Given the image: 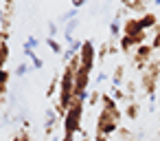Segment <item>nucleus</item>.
Here are the masks:
<instances>
[{
	"label": "nucleus",
	"mask_w": 160,
	"mask_h": 141,
	"mask_svg": "<svg viewBox=\"0 0 160 141\" xmlns=\"http://www.w3.org/2000/svg\"><path fill=\"white\" fill-rule=\"evenodd\" d=\"M88 84H90V71H86L81 64L75 71V97H81L83 93H88Z\"/></svg>",
	"instance_id": "39448f33"
},
{
	"label": "nucleus",
	"mask_w": 160,
	"mask_h": 141,
	"mask_svg": "<svg viewBox=\"0 0 160 141\" xmlns=\"http://www.w3.org/2000/svg\"><path fill=\"white\" fill-rule=\"evenodd\" d=\"M2 95H7V86H5V84H0V97H2Z\"/></svg>",
	"instance_id": "f704fd0d"
},
{
	"label": "nucleus",
	"mask_w": 160,
	"mask_h": 141,
	"mask_svg": "<svg viewBox=\"0 0 160 141\" xmlns=\"http://www.w3.org/2000/svg\"><path fill=\"white\" fill-rule=\"evenodd\" d=\"M151 44H142V46H138L136 49V53H134V57H132V64L138 68V71H142L145 73V68H147V64L151 62Z\"/></svg>",
	"instance_id": "20e7f679"
},
{
	"label": "nucleus",
	"mask_w": 160,
	"mask_h": 141,
	"mask_svg": "<svg viewBox=\"0 0 160 141\" xmlns=\"http://www.w3.org/2000/svg\"><path fill=\"white\" fill-rule=\"evenodd\" d=\"M38 44H40V40H38L35 35H29V38L24 40L22 49H24V51H29V49H31V51H35V46H38Z\"/></svg>",
	"instance_id": "412c9836"
},
{
	"label": "nucleus",
	"mask_w": 160,
	"mask_h": 141,
	"mask_svg": "<svg viewBox=\"0 0 160 141\" xmlns=\"http://www.w3.org/2000/svg\"><path fill=\"white\" fill-rule=\"evenodd\" d=\"M29 71H33V66H31V64H27V62H22V64H18V66H16L13 75H16V77H24Z\"/></svg>",
	"instance_id": "a211bd4d"
},
{
	"label": "nucleus",
	"mask_w": 160,
	"mask_h": 141,
	"mask_svg": "<svg viewBox=\"0 0 160 141\" xmlns=\"http://www.w3.org/2000/svg\"><path fill=\"white\" fill-rule=\"evenodd\" d=\"M75 18H77V9H68L66 14H62V18H59V20H62V24H68V22H70V20H75Z\"/></svg>",
	"instance_id": "5701e85b"
},
{
	"label": "nucleus",
	"mask_w": 160,
	"mask_h": 141,
	"mask_svg": "<svg viewBox=\"0 0 160 141\" xmlns=\"http://www.w3.org/2000/svg\"><path fill=\"white\" fill-rule=\"evenodd\" d=\"M79 60H81V66L92 73L94 62H97V49H94V42L92 40H83V46L79 51Z\"/></svg>",
	"instance_id": "7ed1b4c3"
},
{
	"label": "nucleus",
	"mask_w": 160,
	"mask_h": 141,
	"mask_svg": "<svg viewBox=\"0 0 160 141\" xmlns=\"http://www.w3.org/2000/svg\"><path fill=\"white\" fill-rule=\"evenodd\" d=\"M9 57H11L9 42H0V68H5V64L9 62Z\"/></svg>",
	"instance_id": "9b49d317"
},
{
	"label": "nucleus",
	"mask_w": 160,
	"mask_h": 141,
	"mask_svg": "<svg viewBox=\"0 0 160 141\" xmlns=\"http://www.w3.org/2000/svg\"><path fill=\"white\" fill-rule=\"evenodd\" d=\"M46 46H48L53 53H64V46H62L55 38H46Z\"/></svg>",
	"instance_id": "6ab92c4d"
},
{
	"label": "nucleus",
	"mask_w": 160,
	"mask_h": 141,
	"mask_svg": "<svg viewBox=\"0 0 160 141\" xmlns=\"http://www.w3.org/2000/svg\"><path fill=\"white\" fill-rule=\"evenodd\" d=\"M59 79H62V73H55L51 84H48V88H46V97H53L55 93H59Z\"/></svg>",
	"instance_id": "ddd939ff"
},
{
	"label": "nucleus",
	"mask_w": 160,
	"mask_h": 141,
	"mask_svg": "<svg viewBox=\"0 0 160 141\" xmlns=\"http://www.w3.org/2000/svg\"><path fill=\"white\" fill-rule=\"evenodd\" d=\"M101 95H103V93H101L99 88H94V90L88 95V106H97V104L101 101Z\"/></svg>",
	"instance_id": "4be33fe9"
},
{
	"label": "nucleus",
	"mask_w": 160,
	"mask_h": 141,
	"mask_svg": "<svg viewBox=\"0 0 160 141\" xmlns=\"http://www.w3.org/2000/svg\"><path fill=\"white\" fill-rule=\"evenodd\" d=\"M138 112H140V108H138V104H136V101H132V104H127V106H125V117H127L129 121H134V119L138 117Z\"/></svg>",
	"instance_id": "dca6fc26"
},
{
	"label": "nucleus",
	"mask_w": 160,
	"mask_h": 141,
	"mask_svg": "<svg viewBox=\"0 0 160 141\" xmlns=\"http://www.w3.org/2000/svg\"><path fill=\"white\" fill-rule=\"evenodd\" d=\"M101 104H103V110H110V112H116V110H118V104H116L110 95H105V93L101 95Z\"/></svg>",
	"instance_id": "4468645a"
},
{
	"label": "nucleus",
	"mask_w": 160,
	"mask_h": 141,
	"mask_svg": "<svg viewBox=\"0 0 160 141\" xmlns=\"http://www.w3.org/2000/svg\"><path fill=\"white\" fill-rule=\"evenodd\" d=\"M0 24H2V29H0V31H11V16L7 14V18L0 22Z\"/></svg>",
	"instance_id": "cd10ccee"
},
{
	"label": "nucleus",
	"mask_w": 160,
	"mask_h": 141,
	"mask_svg": "<svg viewBox=\"0 0 160 141\" xmlns=\"http://www.w3.org/2000/svg\"><path fill=\"white\" fill-rule=\"evenodd\" d=\"M11 141H20V134H16V137H13V139H11Z\"/></svg>",
	"instance_id": "e433bc0d"
},
{
	"label": "nucleus",
	"mask_w": 160,
	"mask_h": 141,
	"mask_svg": "<svg viewBox=\"0 0 160 141\" xmlns=\"http://www.w3.org/2000/svg\"><path fill=\"white\" fill-rule=\"evenodd\" d=\"M138 20H140V29H142V31H149V29H156V27H158V16L151 14V11L142 14Z\"/></svg>",
	"instance_id": "6e6552de"
},
{
	"label": "nucleus",
	"mask_w": 160,
	"mask_h": 141,
	"mask_svg": "<svg viewBox=\"0 0 160 141\" xmlns=\"http://www.w3.org/2000/svg\"><path fill=\"white\" fill-rule=\"evenodd\" d=\"M123 82H125V66L118 64V66L114 68V73H112V86H114V88H121Z\"/></svg>",
	"instance_id": "9d476101"
},
{
	"label": "nucleus",
	"mask_w": 160,
	"mask_h": 141,
	"mask_svg": "<svg viewBox=\"0 0 160 141\" xmlns=\"http://www.w3.org/2000/svg\"><path fill=\"white\" fill-rule=\"evenodd\" d=\"M110 35H112V40H118L121 38V24H118V20H112L110 22Z\"/></svg>",
	"instance_id": "aec40b11"
},
{
	"label": "nucleus",
	"mask_w": 160,
	"mask_h": 141,
	"mask_svg": "<svg viewBox=\"0 0 160 141\" xmlns=\"http://www.w3.org/2000/svg\"><path fill=\"white\" fill-rule=\"evenodd\" d=\"M57 31H59V29H57V22H48V38H55Z\"/></svg>",
	"instance_id": "c85d7f7f"
},
{
	"label": "nucleus",
	"mask_w": 160,
	"mask_h": 141,
	"mask_svg": "<svg viewBox=\"0 0 160 141\" xmlns=\"http://www.w3.org/2000/svg\"><path fill=\"white\" fill-rule=\"evenodd\" d=\"M110 97H112L116 104H118V101H127V104H132V101H134V99H129V97L125 95V90H121V88H114V86H112V93H110Z\"/></svg>",
	"instance_id": "2eb2a0df"
},
{
	"label": "nucleus",
	"mask_w": 160,
	"mask_h": 141,
	"mask_svg": "<svg viewBox=\"0 0 160 141\" xmlns=\"http://www.w3.org/2000/svg\"><path fill=\"white\" fill-rule=\"evenodd\" d=\"M57 121H59V115L55 112V108H46V112H44V134L46 137H51L53 134V130H55V126H57Z\"/></svg>",
	"instance_id": "423d86ee"
},
{
	"label": "nucleus",
	"mask_w": 160,
	"mask_h": 141,
	"mask_svg": "<svg viewBox=\"0 0 160 141\" xmlns=\"http://www.w3.org/2000/svg\"><path fill=\"white\" fill-rule=\"evenodd\" d=\"M123 9H129V11H134V14H147V5L145 3H140V0H123Z\"/></svg>",
	"instance_id": "1a4fd4ad"
},
{
	"label": "nucleus",
	"mask_w": 160,
	"mask_h": 141,
	"mask_svg": "<svg viewBox=\"0 0 160 141\" xmlns=\"http://www.w3.org/2000/svg\"><path fill=\"white\" fill-rule=\"evenodd\" d=\"M134 93H136V84H134V82H127V84H125V95L132 99V97H134Z\"/></svg>",
	"instance_id": "bb28decb"
},
{
	"label": "nucleus",
	"mask_w": 160,
	"mask_h": 141,
	"mask_svg": "<svg viewBox=\"0 0 160 141\" xmlns=\"http://www.w3.org/2000/svg\"><path fill=\"white\" fill-rule=\"evenodd\" d=\"M108 79V73H99L97 75V84H101V82H105Z\"/></svg>",
	"instance_id": "473e14b6"
},
{
	"label": "nucleus",
	"mask_w": 160,
	"mask_h": 141,
	"mask_svg": "<svg viewBox=\"0 0 160 141\" xmlns=\"http://www.w3.org/2000/svg\"><path fill=\"white\" fill-rule=\"evenodd\" d=\"M140 31H142V29H140V20H138L136 16H132V18L125 20V24H123V35H127V38H136Z\"/></svg>",
	"instance_id": "0eeeda50"
},
{
	"label": "nucleus",
	"mask_w": 160,
	"mask_h": 141,
	"mask_svg": "<svg viewBox=\"0 0 160 141\" xmlns=\"http://www.w3.org/2000/svg\"><path fill=\"white\" fill-rule=\"evenodd\" d=\"M20 141H33L31 134H29V130H22V132H20Z\"/></svg>",
	"instance_id": "7c9ffc66"
},
{
	"label": "nucleus",
	"mask_w": 160,
	"mask_h": 141,
	"mask_svg": "<svg viewBox=\"0 0 160 141\" xmlns=\"http://www.w3.org/2000/svg\"><path fill=\"white\" fill-rule=\"evenodd\" d=\"M83 101L72 99L70 108L64 115V137H75L81 130V119H83Z\"/></svg>",
	"instance_id": "f257e3e1"
},
{
	"label": "nucleus",
	"mask_w": 160,
	"mask_h": 141,
	"mask_svg": "<svg viewBox=\"0 0 160 141\" xmlns=\"http://www.w3.org/2000/svg\"><path fill=\"white\" fill-rule=\"evenodd\" d=\"M94 141H110V139H108V137H103V134H97V137H94Z\"/></svg>",
	"instance_id": "72a5a7b5"
},
{
	"label": "nucleus",
	"mask_w": 160,
	"mask_h": 141,
	"mask_svg": "<svg viewBox=\"0 0 160 141\" xmlns=\"http://www.w3.org/2000/svg\"><path fill=\"white\" fill-rule=\"evenodd\" d=\"M158 66H160V60H158Z\"/></svg>",
	"instance_id": "58836bf2"
},
{
	"label": "nucleus",
	"mask_w": 160,
	"mask_h": 141,
	"mask_svg": "<svg viewBox=\"0 0 160 141\" xmlns=\"http://www.w3.org/2000/svg\"><path fill=\"white\" fill-rule=\"evenodd\" d=\"M11 38V31H0V42H9Z\"/></svg>",
	"instance_id": "c756f323"
},
{
	"label": "nucleus",
	"mask_w": 160,
	"mask_h": 141,
	"mask_svg": "<svg viewBox=\"0 0 160 141\" xmlns=\"http://www.w3.org/2000/svg\"><path fill=\"white\" fill-rule=\"evenodd\" d=\"M158 49H160V24L156 27V35L151 40V51H158Z\"/></svg>",
	"instance_id": "b1692460"
},
{
	"label": "nucleus",
	"mask_w": 160,
	"mask_h": 141,
	"mask_svg": "<svg viewBox=\"0 0 160 141\" xmlns=\"http://www.w3.org/2000/svg\"><path fill=\"white\" fill-rule=\"evenodd\" d=\"M108 53H110V46H108V42H105V44H101V49H99V53H97V57H99V62H103Z\"/></svg>",
	"instance_id": "a878e982"
},
{
	"label": "nucleus",
	"mask_w": 160,
	"mask_h": 141,
	"mask_svg": "<svg viewBox=\"0 0 160 141\" xmlns=\"http://www.w3.org/2000/svg\"><path fill=\"white\" fill-rule=\"evenodd\" d=\"M9 79H11V71H7V68H0V84H9Z\"/></svg>",
	"instance_id": "393cba45"
},
{
	"label": "nucleus",
	"mask_w": 160,
	"mask_h": 141,
	"mask_svg": "<svg viewBox=\"0 0 160 141\" xmlns=\"http://www.w3.org/2000/svg\"><path fill=\"white\" fill-rule=\"evenodd\" d=\"M121 119H123L121 110L110 112V110H103V108H101V112H99V117H97V134H103V137L114 134V132L121 128Z\"/></svg>",
	"instance_id": "f03ea898"
},
{
	"label": "nucleus",
	"mask_w": 160,
	"mask_h": 141,
	"mask_svg": "<svg viewBox=\"0 0 160 141\" xmlns=\"http://www.w3.org/2000/svg\"><path fill=\"white\" fill-rule=\"evenodd\" d=\"M24 55H27V57L31 60V66H33V71H40V68L44 66L42 57H40V55H38L35 51H31V49H29V51H24Z\"/></svg>",
	"instance_id": "f8f14e48"
},
{
	"label": "nucleus",
	"mask_w": 160,
	"mask_h": 141,
	"mask_svg": "<svg viewBox=\"0 0 160 141\" xmlns=\"http://www.w3.org/2000/svg\"><path fill=\"white\" fill-rule=\"evenodd\" d=\"M83 141H90V139H88V137H83Z\"/></svg>",
	"instance_id": "4c0bfd02"
},
{
	"label": "nucleus",
	"mask_w": 160,
	"mask_h": 141,
	"mask_svg": "<svg viewBox=\"0 0 160 141\" xmlns=\"http://www.w3.org/2000/svg\"><path fill=\"white\" fill-rule=\"evenodd\" d=\"M5 18H7V14H5V9H0V22H2Z\"/></svg>",
	"instance_id": "c9c22d12"
},
{
	"label": "nucleus",
	"mask_w": 160,
	"mask_h": 141,
	"mask_svg": "<svg viewBox=\"0 0 160 141\" xmlns=\"http://www.w3.org/2000/svg\"><path fill=\"white\" fill-rule=\"evenodd\" d=\"M132 46H134L132 38H127V35H121V38H118V49H121L123 53H129V51H132ZM134 49H136V46H134Z\"/></svg>",
	"instance_id": "f3484780"
},
{
	"label": "nucleus",
	"mask_w": 160,
	"mask_h": 141,
	"mask_svg": "<svg viewBox=\"0 0 160 141\" xmlns=\"http://www.w3.org/2000/svg\"><path fill=\"white\" fill-rule=\"evenodd\" d=\"M86 5V0H72V9H81Z\"/></svg>",
	"instance_id": "2f4dec72"
}]
</instances>
